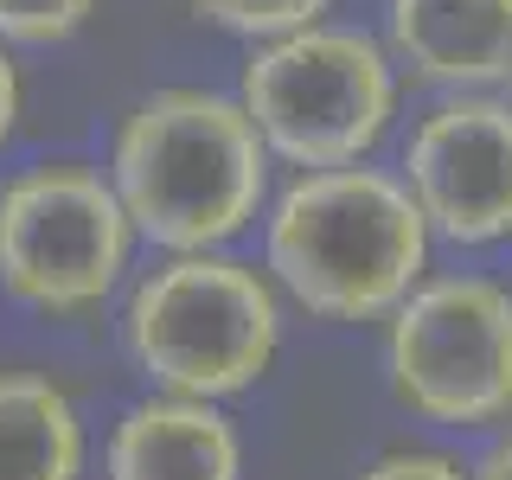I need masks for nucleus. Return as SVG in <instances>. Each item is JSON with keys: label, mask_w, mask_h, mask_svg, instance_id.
I'll return each mask as SVG.
<instances>
[{"label": "nucleus", "mask_w": 512, "mask_h": 480, "mask_svg": "<svg viewBox=\"0 0 512 480\" xmlns=\"http://www.w3.org/2000/svg\"><path fill=\"white\" fill-rule=\"evenodd\" d=\"M429 256V218L410 186L372 167H314L269 218V269L320 320L391 314Z\"/></svg>", "instance_id": "nucleus-1"}, {"label": "nucleus", "mask_w": 512, "mask_h": 480, "mask_svg": "<svg viewBox=\"0 0 512 480\" xmlns=\"http://www.w3.org/2000/svg\"><path fill=\"white\" fill-rule=\"evenodd\" d=\"M116 199L141 237L205 250L244 231L263 199V135L244 103L205 90H160L122 122Z\"/></svg>", "instance_id": "nucleus-2"}, {"label": "nucleus", "mask_w": 512, "mask_h": 480, "mask_svg": "<svg viewBox=\"0 0 512 480\" xmlns=\"http://www.w3.org/2000/svg\"><path fill=\"white\" fill-rule=\"evenodd\" d=\"M128 346L173 397H231L276 359V295L244 263L180 256L141 282L128 308Z\"/></svg>", "instance_id": "nucleus-3"}, {"label": "nucleus", "mask_w": 512, "mask_h": 480, "mask_svg": "<svg viewBox=\"0 0 512 480\" xmlns=\"http://www.w3.org/2000/svg\"><path fill=\"white\" fill-rule=\"evenodd\" d=\"M244 109L295 167H346L384 135L391 116V64L359 32L295 26L250 58Z\"/></svg>", "instance_id": "nucleus-4"}, {"label": "nucleus", "mask_w": 512, "mask_h": 480, "mask_svg": "<svg viewBox=\"0 0 512 480\" xmlns=\"http://www.w3.org/2000/svg\"><path fill=\"white\" fill-rule=\"evenodd\" d=\"M391 384L429 423H493L512 410V295L487 276H442L397 301Z\"/></svg>", "instance_id": "nucleus-5"}, {"label": "nucleus", "mask_w": 512, "mask_h": 480, "mask_svg": "<svg viewBox=\"0 0 512 480\" xmlns=\"http://www.w3.org/2000/svg\"><path fill=\"white\" fill-rule=\"evenodd\" d=\"M128 263V212L84 167H39L0 192V282L32 308H90Z\"/></svg>", "instance_id": "nucleus-6"}, {"label": "nucleus", "mask_w": 512, "mask_h": 480, "mask_svg": "<svg viewBox=\"0 0 512 480\" xmlns=\"http://www.w3.org/2000/svg\"><path fill=\"white\" fill-rule=\"evenodd\" d=\"M410 192L429 231L455 244H493L512 237V103L461 96L410 135Z\"/></svg>", "instance_id": "nucleus-7"}, {"label": "nucleus", "mask_w": 512, "mask_h": 480, "mask_svg": "<svg viewBox=\"0 0 512 480\" xmlns=\"http://www.w3.org/2000/svg\"><path fill=\"white\" fill-rule=\"evenodd\" d=\"M391 45L429 84H500L512 0H391Z\"/></svg>", "instance_id": "nucleus-8"}, {"label": "nucleus", "mask_w": 512, "mask_h": 480, "mask_svg": "<svg viewBox=\"0 0 512 480\" xmlns=\"http://www.w3.org/2000/svg\"><path fill=\"white\" fill-rule=\"evenodd\" d=\"M109 480H237V436L205 397H160L122 416Z\"/></svg>", "instance_id": "nucleus-9"}, {"label": "nucleus", "mask_w": 512, "mask_h": 480, "mask_svg": "<svg viewBox=\"0 0 512 480\" xmlns=\"http://www.w3.org/2000/svg\"><path fill=\"white\" fill-rule=\"evenodd\" d=\"M77 410L45 378H0V480H77Z\"/></svg>", "instance_id": "nucleus-10"}, {"label": "nucleus", "mask_w": 512, "mask_h": 480, "mask_svg": "<svg viewBox=\"0 0 512 480\" xmlns=\"http://www.w3.org/2000/svg\"><path fill=\"white\" fill-rule=\"evenodd\" d=\"M192 7L224 32H269V39H282L295 26H314L327 0H192Z\"/></svg>", "instance_id": "nucleus-11"}, {"label": "nucleus", "mask_w": 512, "mask_h": 480, "mask_svg": "<svg viewBox=\"0 0 512 480\" xmlns=\"http://www.w3.org/2000/svg\"><path fill=\"white\" fill-rule=\"evenodd\" d=\"M96 0H0V39H26V45H45V39H64L90 20Z\"/></svg>", "instance_id": "nucleus-12"}, {"label": "nucleus", "mask_w": 512, "mask_h": 480, "mask_svg": "<svg viewBox=\"0 0 512 480\" xmlns=\"http://www.w3.org/2000/svg\"><path fill=\"white\" fill-rule=\"evenodd\" d=\"M365 480H461V468L442 455H384Z\"/></svg>", "instance_id": "nucleus-13"}, {"label": "nucleus", "mask_w": 512, "mask_h": 480, "mask_svg": "<svg viewBox=\"0 0 512 480\" xmlns=\"http://www.w3.org/2000/svg\"><path fill=\"white\" fill-rule=\"evenodd\" d=\"M13 116H20V84H13V64H7V52H0V141H7Z\"/></svg>", "instance_id": "nucleus-14"}, {"label": "nucleus", "mask_w": 512, "mask_h": 480, "mask_svg": "<svg viewBox=\"0 0 512 480\" xmlns=\"http://www.w3.org/2000/svg\"><path fill=\"white\" fill-rule=\"evenodd\" d=\"M480 480H512V436L487 455V468H480Z\"/></svg>", "instance_id": "nucleus-15"}, {"label": "nucleus", "mask_w": 512, "mask_h": 480, "mask_svg": "<svg viewBox=\"0 0 512 480\" xmlns=\"http://www.w3.org/2000/svg\"><path fill=\"white\" fill-rule=\"evenodd\" d=\"M500 84H506V103H512V52H506V71H500Z\"/></svg>", "instance_id": "nucleus-16"}]
</instances>
